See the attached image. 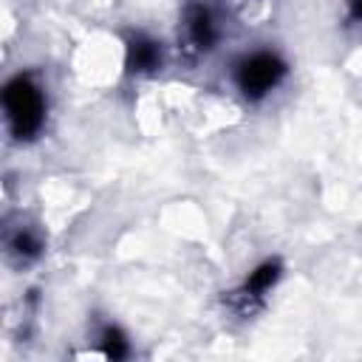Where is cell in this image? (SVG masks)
Returning <instances> with one entry per match:
<instances>
[{
    "label": "cell",
    "instance_id": "277c9868",
    "mask_svg": "<svg viewBox=\"0 0 362 362\" xmlns=\"http://www.w3.org/2000/svg\"><path fill=\"white\" fill-rule=\"evenodd\" d=\"M187 34H189L192 45L201 48V51H206L215 42V23H212V14L204 6H192L189 8V14H187Z\"/></svg>",
    "mask_w": 362,
    "mask_h": 362
},
{
    "label": "cell",
    "instance_id": "5b68a950",
    "mask_svg": "<svg viewBox=\"0 0 362 362\" xmlns=\"http://www.w3.org/2000/svg\"><path fill=\"white\" fill-rule=\"evenodd\" d=\"M277 277H280V263L277 260H266V263H260L252 274H249V280H246V286H243V300H257V297H263L274 283H277Z\"/></svg>",
    "mask_w": 362,
    "mask_h": 362
},
{
    "label": "cell",
    "instance_id": "7a4b0ae2",
    "mask_svg": "<svg viewBox=\"0 0 362 362\" xmlns=\"http://www.w3.org/2000/svg\"><path fill=\"white\" fill-rule=\"evenodd\" d=\"M286 74V62L277 57V54H269V51H260V54H252L246 57L238 71H235V79H238V88L249 96V99H260L266 96Z\"/></svg>",
    "mask_w": 362,
    "mask_h": 362
},
{
    "label": "cell",
    "instance_id": "ba28073f",
    "mask_svg": "<svg viewBox=\"0 0 362 362\" xmlns=\"http://www.w3.org/2000/svg\"><path fill=\"white\" fill-rule=\"evenodd\" d=\"M351 14L356 20H362V0H351Z\"/></svg>",
    "mask_w": 362,
    "mask_h": 362
},
{
    "label": "cell",
    "instance_id": "3957f363",
    "mask_svg": "<svg viewBox=\"0 0 362 362\" xmlns=\"http://www.w3.org/2000/svg\"><path fill=\"white\" fill-rule=\"evenodd\" d=\"M161 65V51H158V42L150 40V37H130L127 42V71L133 74H150Z\"/></svg>",
    "mask_w": 362,
    "mask_h": 362
},
{
    "label": "cell",
    "instance_id": "52a82bcc",
    "mask_svg": "<svg viewBox=\"0 0 362 362\" xmlns=\"http://www.w3.org/2000/svg\"><path fill=\"white\" fill-rule=\"evenodd\" d=\"M11 252L20 255V257H34L40 252V240L28 232V229H20L14 238H11Z\"/></svg>",
    "mask_w": 362,
    "mask_h": 362
},
{
    "label": "cell",
    "instance_id": "8992f818",
    "mask_svg": "<svg viewBox=\"0 0 362 362\" xmlns=\"http://www.w3.org/2000/svg\"><path fill=\"white\" fill-rule=\"evenodd\" d=\"M102 348H105V356H110V359L127 356V339L122 337L119 328H105L102 331Z\"/></svg>",
    "mask_w": 362,
    "mask_h": 362
},
{
    "label": "cell",
    "instance_id": "6da1fadb",
    "mask_svg": "<svg viewBox=\"0 0 362 362\" xmlns=\"http://www.w3.org/2000/svg\"><path fill=\"white\" fill-rule=\"evenodd\" d=\"M3 105H6V116L11 124V133L17 139H31L45 119V102L40 88L28 79V76H14L6 90H3Z\"/></svg>",
    "mask_w": 362,
    "mask_h": 362
}]
</instances>
